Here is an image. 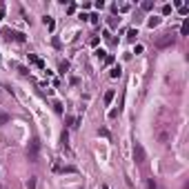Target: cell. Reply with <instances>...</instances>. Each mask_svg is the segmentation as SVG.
<instances>
[{
	"label": "cell",
	"instance_id": "cell-7",
	"mask_svg": "<svg viewBox=\"0 0 189 189\" xmlns=\"http://www.w3.org/2000/svg\"><path fill=\"white\" fill-rule=\"evenodd\" d=\"M42 22L47 25V29H49V31L56 29V22H54V18H51V16H45V18H42Z\"/></svg>",
	"mask_w": 189,
	"mask_h": 189
},
{
	"label": "cell",
	"instance_id": "cell-14",
	"mask_svg": "<svg viewBox=\"0 0 189 189\" xmlns=\"http://www.w3.org/2000/svg\"><path fill=\"white\" fill-rule=\"evenodd\" d=\"M120 74H122V69H120V67H114V69L109 71V76H111V78H120Z\"/></svg>",
	"mask_w": 189,
	"mask_h": 189
},
{
	"label": "cell",
	"instance_id": "cell-10",
	"mask_svg": "<svg viewBox=\"0 0 189 189\" xmlns=\"http://www.w3.org/2000/svg\"><path fill=\"white\" fill-rule=\"evenodd\" d=\"M158 25H160V18H156V16L147 20V27H149V29H154V27H158Z\"/></svg>",
	"mask_w": 189,
	"mask_h": 189
},
{
	"label": "cell",
	"instance_id": "cell-3",
	"mask_svg": "<svg viewBox=\"0 0 189 189\" xmlns=\"http://www.w3.org/2000/svg\"><path fill=\"white\" fill-rule=\"evenodd\" d=\"M38 151H40V142H38V138H31L29 149H27V156H29L31 163H36V160H38Z\"/></svg>",
	"mask_w": 189,
	"mask_h": 189
},
{
	"label": "cell",
	"instance_id": "cell-5",
	"mask_svg": "<svg viewBox=\"0 0 189 189\" xmlns=\"http://www.w3.org/2000/svg\"><path fill=\"white\" fill-rule=\"evenodd\" d=\"M156 138H158V142H169V138H171V131L167 129V127H160V129L156 131Z\"/></svg>",
	"mask_w": 189,
	"mask_h": 189
},
{
	"label": "cell",
	"instance_id": "cell-1",
	"mask_svg": "<svg viewBox=\"0 0 189 189\" xmlns=\"http://www.w3.org/2000/svg\"><path fill=\"white\" fill-rule=\"evenodd\" d=\"M176 42V36L174 34H163V36H158V38H156V49H169L171 45H174Z\"/></svg>",
	"mask_w": 189,
	"mask_h": 189
},
{
	"label": "cell",
	"instance_id": "cell-15",
	"mask_svg": "<svg viewBox=\"0 0 189 189\" xmlns=\"http://www.w3.org/2000/svg\"><path fill=\"white\" fill-rule=\"evenodd\" d=\"M136 36H138V29H129L127 31V40H131V42L136 40Z\"/></svg>",
	"mask_w": 189,
	"mask_h": 189
},
{
	"label": "cell",
	"instance_id": "cell-21",
	"mask_svg": "<svg viewBox=\"0 0 189 189\" xmlns=\"http://www.w3.org/2000/svg\"><path fill=\"white\" fill-rule=\"evenodd\" d=\"M27 187L34 189V187H36V178H29V180H27Z\"/></svg>",
	"mask_w": 189,
	"mask_h": 189
},
{
	"label": "cell",
	"instance_id": "cell-13",
	"mask_svg": "<svg viewBox=\"0 0 189 189\" xmlns=\"http://www.w3.org/2000/svg\"><path fill=\"white\" fill-rule=\"evenodd\" d=\"M147 189H163V187H160L154 178H149V180H147Z\"/></svg>",
	"mask_w": 189,
	"mask_h": 189
},
{
	"label": "cell",
	"instance_id": "cell-17",
	"mask_svg": "<svg viewBox=\"0 0 189 189\" xmlns=\"http://www.w3.org/2000/svg\"><path fill=\"white\" fill-rule=\"evenodd\" d=\"M171 11H174V7H171V5H163V16H169Z\"/></svg>",
	"mask_w": 189,
	"mask_h": 189
},
{
	"label": "cell",
	"instance_id": "cell-12",
	"mask_svg": "<svg viewBox=\"0 0 189 189\" xmlns=\"http://www.w3.org/2000/svg\"><path fill=\"white\" fill-rule=\"evenodd\" d=\"M189 34V20L185 18V22H183V27H180V36H187Z\"/></svg>",
	"mask_w": 189,
	"mask_h": 189
},
{
	"label": "cell",
	"instance_id": "cell-6",
	"mask_svg": "<svg viewBox=\"0 0 189 189\" xmlns=\"http://www.w3.org/2000/svg\"><path fill=\"white\" fill-rule=\"evenodd\" d=\"M29 62H34V65H36V67H40V69H45V62H42V60H40L36 54H29Z\"/></svg>",
	"mask_w": 189,
	"mask_h": 189
},
{
	"label": "cell",
	"instance_id": "cell-2",
	"mask_svg": "<svg viewBox=\"0 0 189 189\" xmlns=\"http://www.w3.org/2000/svg\"><path fill=\"white\" fill-rule=\"evenodd\" d=\"M2 36H5L7 40H16V42H25V34H20V31H14V29H9V27H5L2 29Z\"/></svg>",
	"mask_w": 189,
	"mask_h": 189
},
{
	"label": "cell",
	"instance_id": "cell-20",
	"mask_svg": "<svg viewBox=\"0 0 189 189\" xmlns=\"http://www.w3.org/2000/svg\"><path fill=\"white\" fill-rule=\"evenodd\" d=\"M178 14H180V16H187V14H189V7H185V5L178 7Z\"/></svg>",
	"mask_w": 189,
	"mask_h": 189
},
{
	"label": "cell",
	"instance_id": "cell-16",
	"mask_svg": "<svg viewBox=\"0 0 189 189\" xmlns=\"http://www.w3.org/2000/svg\"><path fill=\"white\" fill-rule=\"evenodd\" d=\"M140 7H142L145 11H151V9H154V2H151V0H145V2H142Z\"/></svg>",
	"mask_w": 189,
	"mask_h": 189
},
{
	"label": "cell",
	"instance_id": "cell-11",
	"mask_svg": "<svg viewBox=\"0 0 189 189\" xmlns=\"http://www.w3.org/2000/svg\"><path fill=\"white\" fill-rule=\"evenodd\" d=\"M114 96H116V91H114V89H109V91H107V94H105V105H111Z\"/></svg>",
	"mask_w": 189,
	"mask_h": 189
},
{
	"label": "cell",
	"instance_id": "cell-8",
	"mask_svg": "<svg viewBox=\"0 0 189 189\" xmlns=\"http://www.w3.org/2000/svg\"><path fill=\"white\" fill-rule=\"evenodd\" d=\"M58 69H60V74H67V71H69V62H67V60H60Z\"/></svg>",
	"mask_w": 189,
	"mask_h": 189
},
{
	"label": "cell",
	"instance_id": "cell-18",
	"mask_svg": "<svg viewBox=\"0 0 189 189\" xmlns=\"http://www.w3.org/2000/svg\"><path fill=\"white\" fill-rule=\"evenodd\" d=\"M54 109L58 111V114H62V111H65V107H62V102H58V100H56V102H54Z\"/></svg>",
	"mask_w": 189,
	"mask_h": 189
},
{
	"label": "cell",
	"instance_id": "cell-19",
	"mask_svg": "<svg viewBox=\"0 0 189 189\" xmlns=\"http://www.w3.org/2000/svg\"><path fill=\"white\" fill-rule=\"evenodd\" d=\"M96 58H100V60H105V58H107V51H102V49H98V51H96Z\"/></svg>",
	"mask_w": 189,
	"mask_h": 189
},
{
	"label": "cell",
	"instance_id": "cell-9",
	"mask_svg": "<svg viewBox=\"0 0 189 189\" xmlns=\"http://www.w3.org/2000/svg\"><path fill=\"white\" fill-rule=\"evenodd\" d=\"M9 120H11V116L7 114V111H2V109H0V125H7Z\"/></svg>",
	"mask_w": 189,
	"mask_h": 189
},
{
	"label": "cell",
	"instance_id": "cell-4",
	"mask_svg": "<svg viewBox=\"0 0 189 189\" xmlns=\"http://www.w3.org/2000/svg\"><path fill=\"white\" fill-rule=\"evenodd\" d=\"M134 160L138 165H145V160H147V154H145V147L140 142H134Z\"/></svg>",
	"mask_w": 189,
	"mask_h": 189
},
{
	"label": "cell",
	"instance_id": "cell-22",
	"mask_svg": "<svg viewBox=\"0 0 189 189\" xmlns=\"http://www.w3.org/2000/svg\"><path fill=\"white\" fill-rule=\"evenodd\" d=\"M5 18V9H2V7H0V20Z\"/></svg>",
	"mask_w": 189,
	"mask_h": 189
}]
</instances>
